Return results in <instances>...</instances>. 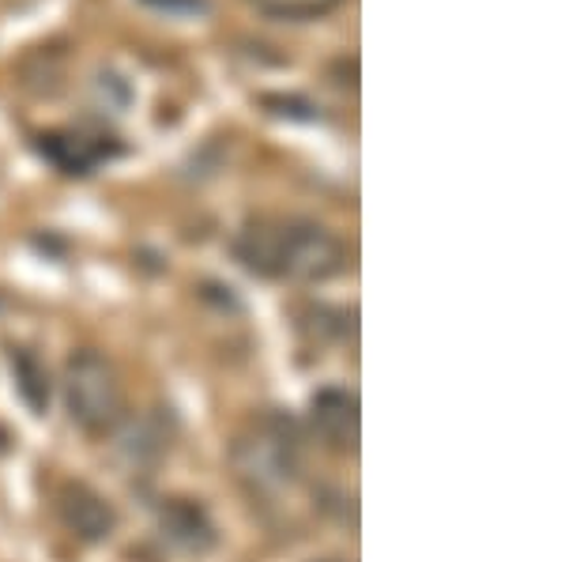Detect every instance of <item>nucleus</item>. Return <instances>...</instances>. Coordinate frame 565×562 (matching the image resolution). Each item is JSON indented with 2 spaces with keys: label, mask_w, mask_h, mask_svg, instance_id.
Wrapping results in <instances>:
<instances>
[{
  "label": "nucleus",
  "mask_w": 565,
  "mask_h": 562,
  "mask_svg": "<svg viewBox=\"0 0 565 562\" xmlns=\"http://www.w3.org/2000/svg\"><path fill=\"white\" fill-rule=\"evenodd\" d=\"M249 272L290 284H324L348 268V250L332 231L309 220H257L234 238Z\"/></svg>",
  "instance_id": "f257e3e1"
},
{
  "label": "nucleus",
  "mask_w": 565,
  "mask_h": 562,
  "mask_svg": "<svg viewBox=\"0 0 565 562\" xmlns=\"http://www.w3.org/2000/svg\"><path fill=\"white\" fill-rule=\"evenodd\" d=\"M68 420L87 434H103L121 420V382L117 370L95 351H79L65 367Z\"/></svg>",
  "instance_id": "f03ea898"
},
{
  "label": "nucleus",
  "mask_w": 565,
  "mask_h": 562,
  "mask_svg": "<svg viewBox=\"0 0 565 562\" xmlns=\"http://www.w3.org/2000/svg\"><path fill=\"white\" fill-rule=\"evenodd\" d=\"M234 468L253 491H279L298 476V438L290 423L264 420L234 442Z\"/></svg>",
  "instance_id": "7ed1b4c3"
},
{
  "label": "nucleus",
  "mask_w": 565,
  "mask_h": 562,
  "mask_svg": "<svg viewBox=\"0 0 565 562\" xmlns=\"http://www.w3.org/2000/svg\"><path fill=\"white\" fill-rule=\"evenodd\" d=\"M313 427L321 434L324 446L340 449V453H354L359 449V434H362V420H359V396L351 389H321L313 396Z\"/></svg>",
  "instance_id": "20e7f679"
},
{
  "label": "nucleus",
  "mask_w": 565,
  "mask_h": 562,
  "mask_svg": "<svg viewBox=\"0 0 565 562\" xmlns=\"http://www.w3.org/2000/svg\"><path fill=\"white\" fill-rule=\"evenodd\" d=\"M57 510H61V521H65L68 529L76 532L79 540H87V543L109 540V537H114V529H117L114 506H109L98 491L84 487V484L65 487V495H61Z\"/></svg>",
  "instance_id": "39448f33"
},
{
  "label": "nucleus",
  "mask_w": 565,
  "mask_h": 562,
  "mask_svg": "<svg viewBox=\"0 0 565 562\" xmlns=\"http://www.w3.org/2000/svg\"><path fill=\"white\" fill-rule=\"evenodd\" d=\"M159 532H162V540L174 543V548L185 551V555H204V551L215 543L212 518H207L196 502H189V498H170V502L162 506Z\"/></svg>",
  "instance_id": "423d86ee"
},
{
  "label": "nucleus",
  "mask_w": 565,
  "mask_h": 562,
  "mask_svg": "<svg viewBox=\"0 0 565 562\" xmlns=\"http://www.w3.org/2000/svg\"><path fill=\"white\" fill-rule=\"evenodd\" d=\"M12 374H15V389H20V396L31 404V412H45V404H50V374H45L42 362L34 359L31 351H15Z\"/></svg>",
  "instance_id": "0eeeda50"
},
{
  "label": "nucleus",
  "mask_w": 565,
  "mask_h": 562,
  "mask_svg": "<svg viewBox=\"0 0 565 562\" xmlns=\"http://www.w3.org/2000/svg\"><path fill=\"white\" fill-rule=\"evenodd\" d=\"M257 12L271 15V20L282 23H309V20H321V15L335 12L343 0H249Z\"/></svg>",
  "instance_id": "6e6552de"
},
{
  "label": "nucleus",
  "mask_w": 565,
  "mask_h": 562,
  "mask_svg": "<svg viewBox=\"0 0 565 562\" xmlns=\"http://www.w3.org/2000/svg\"><path fill=\"white\" fill-rule=\"evenodd\" d=\"M0 438H4V434H0Z\"/></svg>",
  "instance_id": "1a4fd4ad"
}]
</instances>
